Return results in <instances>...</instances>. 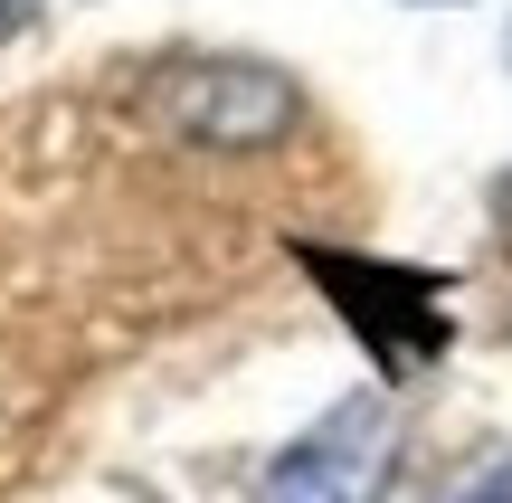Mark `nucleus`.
I'll list each match as a JSON object with an SVG mask.
<instances>
[{
	"mask_svg": "<svg viewBox=\"0 0 512 503\" xmlns=\"http://www.w3.org/2000/svg\"><path fill=\"white\" fill-rule=\"evenodd\" d=\"M152 114H162L181 143H200V152H266V143L294 133L304 95H294V76L266 67V57H181V67H162V86H152Z\"/></svg>",
	"mask_w": 512,
	"mask_h": 503,
	"instance_id": "obj_1",
	"label": "nucleus"
},
{
	"mask_svg": "<svg viewBox=\"0 0 512 503\" xmlns=\"http://www.w3.org/2000/svg\"><path fill=\"white\" fill-rule=\"evenodd\" d=\"M313 276L332 285L342 323L380 352V371H418V361L446 352V285L418 276V266H370V257H342V247H294Z\"/></svg>",
	"mask_w": 512,
	"mask_h": 503,
	"instance_id": "obj_2",
	"label": "nucleus"
},
{
	"mask_svg": "<svg viewBox=\"0 0 512 503\" xmlns=\"http://www.w3.org/2000/svg\"><path fill=\"white\" fill-rule=\"evenodd\" d=\"M380 456V399H342L313 437H294L266 466V503H361Z\"/></svg>",
	"mask_w": 512,
	"mask_h": 503,
	"instance_id": "obj_3",
	"label": "nucleus"
},
{
	"mask_svg": "<svg viewBox=\"0 0 512 503\" xmlns=\"http://www.w3.org/2000/svg\"><path fill=\"white\" fill-rule=\"evenodd\" d=\"M437 503H512V456H503V466H484V475H465V485L437 494Z\"/></svg>",
	"mask_w": 512,
	"mask_h": 503,
	"instance_id": "obj_4",
	"label": "nucleus"
},
{
	"mask_svg": "<svg viewBox=\"0 0 512 503\" xmlns=\"http://www.w3.org/2000/svg\"><path fill=\"white\" fill-rule=\"evenodd\" d=\"M38 29V10H29V0H0V48H10V38H29Z\"/></svg>",
	"mask_w": 512,
	"mask_h": 503,
	"instance_id": "obj_5",
	"label": "nucleus"
},
{
	"mask_svg": "<svg viewBox=\"0 0 512 503\" xmlns=\"http://www.w3.org/2000/svg\"><path fill=\"white\" fill-rule=\"evenodd\" d=\"M427 10H446V0H427Z\"/></svg>",
	"mask_w": 512,
	"mask_h": 503,
	"instance_id": "obj_6",
	"label": "nucleus"
},
{
	"mask_svg": "<svg viewBox=\"0 0 512 503\" xmlns=\"http://www.w3.org/2000/svg\"><path fill=\"white\" fill-rule=\"evenodd\" d=\"M503 200H512V181H503Z\"/></svg>",
	"mask_w": 512,
	"mask_h": 503,
	"instance_id": "obj_7",
	"label": "nucleus"
}]
</instances>
